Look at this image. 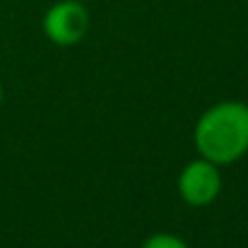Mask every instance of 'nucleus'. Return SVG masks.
I'll return each mask as SVG.
<instances>
[{
	"mask_svg": "<svg viewBox=\"0 0 248 248\" xmlns=\"http://www.w3.org/2000/svg\"><path fill=\"white\" fill-rule=\"evenodd\" d=\"M193 138L200 157L217 166L234 164L248 152V106L241 101L215 104L195 123Z\"/></svg>",
	"mask_w": 248,
	"mask_h": 248,
	"instance_id": "nucleus-1",
	"label": "nucleus"
},
{
	"mask_svg": "<svg viewBox=\"0 0 248 248\" xmlns=\"http://www.w3.org/2000/svg\"><path fill=\"white\" fill-rule=\"evenodd\" d=\"M89 29V12L82 0H61L44 15V34L58 46H73L82 41Z\"/></svg>",
	"mask_w": 248,
	"mask_h": 248,
	"instance_id": "nucleus-2",
	"label": "nucleus"
},
{
	"mask_svg": "<svg viewBox=\"0 0 248 248\" xmlns=\"http://www.w3.org/2000/svg\"><path fill=\"white\" fill-rule=\"evenodd\" d=\"M219 190H222V173H219L217 164L200 157V159L183 166V171L178 176V193L188 205L205 207L217 200Z\"/></svg>",
	"mask_w": 248,
	"mask_h": 248,
	"instance_id": "nucleus-3",
	"label": "nucleus"
},
{
	"mask_svg": "<svg viewBox=\"0 0 248 248\" xmlns=\"http://www.w3.org/2000/svg\"><path fill=\"white\" fill-rule=\"evenodd\" d=\"M142 248H188V244L173 234H155V236L145 239Z\"/></svg>",
	"mask_w": 248,
	"mask_h": 248,
	"instance_id": "nucleus-4",
	"label": "nucleus"
},
{
	"mask_svg": "<svg viewBox=\"0 0 248 248\" xmlns=\"http://www.w3.org/2000/svg\"><path fill=\"white\" fill-rule=\"evenodd\" d=\"M0 104H2V87H0Z\"/></svg>",
	"mask_w": 248,
	"mask_h": 248,
	"instance_id": "nucleus-5",
	"label": "nucleus"
}]
</instances>
